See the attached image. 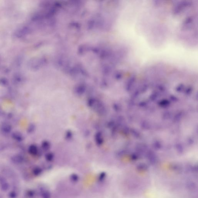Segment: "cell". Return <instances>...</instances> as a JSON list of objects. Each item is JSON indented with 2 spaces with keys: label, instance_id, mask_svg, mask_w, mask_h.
Listing matches in <instances>:
<instances>
[{
  "label": "cell",
  "instance_id": "cell-3",
  "mask_svg": "<svg viewBox=\"0 0 198 198\" xmlns=\"http://www.w3.org/2000/svg\"><path fill=\"white\" fill-rule=\"evenodd\" d=\"M3 172L4 175L8 177H12L13 175V172H12L11 170H9V169H5V170H3Z\"/></svg>",
  "mask_w": 198,
  "mask_h": 198
},
{
  "label": "cell",
  "instance_id": "cell-2",
  "mask_svg": "<svg viewBox=\"0 0 198 198\" xmlns=\"http://www.w3.org/2000/svg\"><path fill=\"white\" fill-rule=\"evenodd\" d=\"M0 186L2 191L4 192H6L10 189V184L6 180L0 183Z\"/></svg>",
  "mask_w": 198,
  "mask_h": 198
},
{
  "label": "cell",
  "instance_id": "cell-1",
  "mask_svg": "<svg viewBox=\"0 0 198 198\" xmlns=\"http://www.w3.org/2000/svg\"><path fill=\"white\" fill-rule=\"evenodd\" d=\"M12 161L15 164H20L23 162V158L20 156L16 155L12 157Z\"/></svg>",
  "mask_w": 198,
  "mask_h": 198
},
{
  "label": "cell",
  "instance_id": "cell-7",
  "mask_svg": "<svg viewBox=\"0 0 198 198\" xmlns=\"http://www.w3.org/2000/svg\"><path fill=\"white\" fill-rule=\"evenodd\" d=\"M40 173V170L38 168H35L33 170V173L35 175H38Z\"/></svg>",
  "mask_w": 198,
  "mask_h": 198
},
{
  "label": "cell",
  "instance_id": "cell-4",
  "mask_svg": "<svg viewBox=\"0 0 198 198\" xmlns=\"http://www.w3.org/2000/svg\"><path fill=\"white\" fill-rule=\"evenodd\" d=\"M8 196L10 198H16L18 193L15 191H12L9 193Z\"/></svg>",
  "mask_w": 198,
  "mask_h": 198
},
{
  "label": "cell",
  "instance_id": "cell-5",
  "mask_svg": "<svg viewBox=\"0 0 198 198\" xmlns=\"http://www.w3.org/2000/svg\"><path fill=\"white\" fill-rule=\"evenodd\" d=\"M4 131L5 132H9L11 130V127H10V125L7 124H5L4 125H3V128H2Z\"/></svg>",
  "mask_w": 198,
  "mask_h": 198
},
{
  "label": "cell",
  "instance_id": "cell-8",
  "mask_svg": "<svg viewBox=\"0 0 198 198\" xmlns=\"http://www.w3.org/2000/svg\"><path fill=\"white\" fill-rule=\"evenodd\" d=\"M27 195L28 196H31L33 195V192L31 191H29L28 192Z\"/></svg>",
  "mask_w": 198,
  "mask_h": 198
},
{
  "label": "cell",
  "instance_id": "cell-6",
  "mask_svg": "<svg viewBox=\"0 0 198 198\" xmlns=\"http://www.w3.org/2000/svg\"><path fill=\"white\" fill-rule=\"evenodd\" d=\"M36 152H37V149H36L35 146H31L30 147V149H29V152L31 154H35L36 153Z\"/></svg>",
  "mask_w": 198,
  "mask_h": 198
}]
</instances>
